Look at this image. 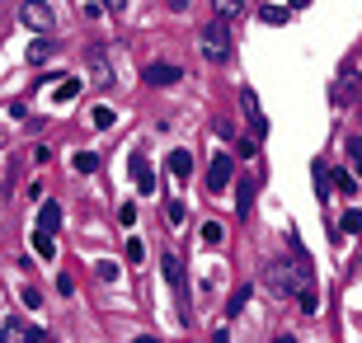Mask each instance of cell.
<instances>
[{"label":"cell","mask_w":362,"mask_h":343,"mask_svg":"<svg viewBox=\"0 0 362 343\" xmlns=\"http://www.w3.org/2000/svg\"><path fill=\"white\" fill-rule=\"evenodd\" d=\"M57 226H62V207H57V202H42V207H38V226H33V231L57 236Z\"/></svg>","instance_id":"7c38bea8"},{"label":"cell","mask_w":362,"mask_h":343,"mask_svg":"<svg viewBox=\"0 0 362 343\" xmlns=\"http://www.w3.org/2000/svg\"><path fill=\"white\" fill-rule=\"evenodd\" d=\"M132 343H160V339H151V334H141V339H132Z\"/></svg>","instance_id":"d590c367"},{"label":"cell","mask_w":362,"mask_h":343,"mask_svg":"<svg viewBox=\"0 0 362 343\" xmlns=\"http://www.w3.org/2000/svg\"><path fill=\"white\" fill-rule=\"evenodd\" d=\"M259 19H264L269 28H282L287 19H292V10H282V5H264V10H259Z\"/></svg>","instance_id":"d6986e66"},{"label":"cell","mask_w":362,"mask_h":343,"mask_svg":"<svg viewBox=\"0 0 362 343\" xmlns=\"http://www.w3.org/2000/svg\"><path fill=\"white\" fill-rule=\"evenodd\" d=\"M146 259V245L141 240H127V264H141Z\"/></svg>","instance_id":"f1b7e54d"},{"label":"cell","mask_w":362,"mask_h":343,"mask_svg":"<svg viewBox=\"0 0 362 343\" xmlns=\"http://www.w3.org/2000/svg\"><path fill=\"white\" fill-rule=\"evenodd\" d=\"M235 156H240V160H255L259 156V136H235Z\"/></svg>","instance_id":"603a6c76"},{"label":"cell","mask_w":362,"mask_h":343,"mask_svg":"<svg viewBox=\"0 0 362 343\" xmlns=\"http://www.w3.org/2000/svg\"><path fill=\"white\" fill-rule=\"evenodd\" d=\"M132 179L141 193H156V174H151V160L146 156H132Z\"/></svg>","instance_id":"8fae6325"},{"label":"cell","mask_w":362,"mask_h":343,"mask_svg":"<svg viewBox=\"0 0 362 343\" xmlns=\"http://www.w3.org/2000/svg\"><path fill=\"white\" fill-rule=\"evenodd\" d=\"M71 170H76V174H94V170H99V156H94V151H81V156L71 160Z\"/></svg>","instance_id":"7402d4cb"},{"label":"cell","mask_w":362,"mask_h":343,"mask_svg":"<svg viewBox=\"0 0 362 343\" xmlns=\"http://www.w3.org/2000/svg\"><path fill=\"white\" fill-rule=\"evenodd\" d=\"M221 236H226V231H221V221H207V226H202V245H221Z\"/></svg>","instance_id":"4316f807"},{"label":"cell","mask_w":362,"mask_h":343,"mask_svg":"<svg viewBox=\"0 0 362 343\" xmlns=\"http://www.w3.org/2000/svg\"><path fill=\"white\" fill-rule=\"evenodd\" d=\"M118 226H136V202H122L118 207Z\"/></svg>","instance_id":"f546056e"},{"label":"cell","mask_w":362,"mask_h":343,"mask_svg":"<svg viewBox=\"0 0 362 343\" xmlns=\"http://www.w3.org/2000/svg\"><path fill=\"white\" fill-rule=\"evenodd\" d=\"M0 343H47V334H42L38 325H28V320L10 315L5 325H0Z\"/></svg>","instance_id":"8992f818"},{"label":"cell","mask_w":362,"mask_h":343,"mask_svg":"<svg viewBox=\"0 0 362 343\" xmlns=\"http://www.w3.org/2000/svg\"><path fill=\"white\" fill-rule=\"evenodd\" d=\"M113 118H118V113H113V108H108V104L90 108V127H94V132H108V127H113Z\"/></svg>","instance_id":"ac0fdd59"},{"label":"cell","mask_w":362,"mask_h":343,"mask_svg":"<svg viewBox=\"0 0 362 343\" xmlns=\"http://www.w3.org/2000/svg\"><path fill=\"white\" fill-rule=\"evenodd\" d=\"M165 5H170V10H188V0H165Z\"/></svg>","instance_id":"836d02e7"},{"label":"cell","mask_w":362,"mask_h":343,"mask_svg":"<svg viewBox=\"0 0 362 343\" xmlns=\"http://www.w3.org/2000/svg\"><path fill=\"white\" fill-rule=\"evenodd\" d=\"M170 174H175V179H188V174H193V156H188V151H170Z\"/></svg>","instance_id":"9a60e30c"},{"label":"cell","mask_w":362,"mask_h":343,"mask_svg":"<svg viewBox=\"0 0 362 343\" xmlns=\"http://www.w3.org/2000/svg\"><path fill=\"white\" fill-rule=\"evenodd\" d=\"M28 245H33V254H38V259H57V236H47V231H33V240H28Z\"/></svg>","instance_id":"5bb4252c"},{"label":"cell","mask_w":362,"mask_h":343,"mask_svg":"<svg viewBox=\"0 0 362 343\" xmlns=\"http://www.w3.org/2000/svg\"><path fill=\"white\" fill-rule=\"evenodd\" d=\"M99 5H104V10H113V14H122V10H127V0H99Z\"/></svg>","instance_id":"d6a6232c"},{"label":"cell","mask_w":362,"mask_h":343,"mask_svg":"<svg viewBox=\"0 0 362 343\" xmlns=\"http://www.w3.org/2000/svg\"><path fill=\"white\" fill-rule=\"evenodd\" d=\"M230 174H235V156H230V151L212 156V165H207V193H226Z\"/></svg>","instance_id":"52a82bcc"},{"label":"cell","mask_w":362,"mask_h":343,"mask_svg":"<svg viewBox=\"0 0 362 343\" xmlns=\"http://www.w3.org/2000/svg\"><path fill=\"white\" fill-rule=\"evenodd\" d=\"M165 216H170V226H184L188 207H184V202H179V198H170V202H165Z\"/></svg>","instance_id":"cb8c5ba5"},{"label":"cell","mask_w":362,"mask_h":343,"mask_svg":"<svg viewBox=\"0 0 362 343\" xmlns=\"http://www.w3.org/2000/svg\"><path fill=\"white\" fill-rule=\"evenodd\" d=\"M245 301H250V287H235V296L226 301V315H240V310H245Z\"/></svg>","instance_id":"484cf974"},{"label":"cell","mask_w":362,"mask_h":343,"mask_svg":"<svg viewBox=\"0 0 362 343\" xmlns=\"http://www.w3.org/2000/svg\"><path fill=\"white\" fill-rule=\"evenodd\" d=\"M240 108H245V127H250V136H264V132H269V118H264L259 94L250 90V85H240Z\"/></svg>","instance_id":"ba28073f"},{"label":"cell","mask_w":362,"mask_h":343,"mask_svg":"<svg viewBox=\"0 0 362 343\" xmlns=\"http://www.w3.org/2000/svg\"><path fill=\"white\" fill-rule=\"evenodd\" d=\"M24 306H42V291L38 287H24Z\"/></svg>","instance_id":"1f68e13d"},{"label":"cell","mask_w":362,"mask_h":343,"mask_svg":"<svg viewBox=\"0 0 362 343\" xmlns=\"http://www.w3.org/2000/svg\"><path fill=\"white\" fill-rule=\"evenodd\" d=\"M344 231H349V236H358V231H362V211H358V207H353V211H344V221H339L334 240H344Z\"/></svg>","instance_id":"ffe728a7"},{"label":"cell","mask_w":362,"mask_h":343,"mask_svg":"<svg viewBox=\"0 0 362 343\" xmlns=\"http://www.w3.org/2000/svg\"><path fill=\"white\" fill-rule=\"evenodd\" d=\"M160 268H165V277H170V287H175V296H179V320H193V310H188V277H184V264H179V254H165L160 259Z\"/></svg>","instance_id":"3957f363"},{"label":"cell","mask_w":362,"mask_h":343,"mask_svg":"<svg viewBox=\"0 0 362 343\" xmlns=\"http://www.w3.org/2000/svg\"><path fill=\"white\" fill-rule=\"evenodd\" d=\"M19 24L33 28V33H52L57 14H52V5H47V0H28L24 10H19Z\"/></svg>","instance_id":"5b68a950"},{"label":"cell","mask_w":362,"mask_h":343,"mask_svg":"<svg viewBox=\"0 0 362 343\" xmlns=\"http://www.w3.org/2000/svg\"><path fill=\"white\" fill-rule=\"evenodd\" d=\"M301 5H310V0H292V10H301Z\"/></svg>","instance_id":"8d00e7d4"},{"label":"cell","mask_w":362,"mask_h":343,"mask_svg":"<svg viewBox=\"0 0 362 343\" xmlns=\"http://www.w3.org/2000/svg\"><path fill=\"white\" fill-rule=\"evenodd\" d=\"M212 343H230V339H226V330H216V334H212Z\"/></svg>","instance_id":"e575fe53"},{"label":"cell","mask_w":362,"mask_h":343,"mask_svg":"<svg viewBox=\"0 0 362 343\" xmlns=\"http://www.w3.org/2000/svg\"><path fill=\"white\" fill-rule=\"evenodd\" d=\"M255 179H240V184H235V211H240V216H250V207H255Z\"/></svg>","instance_id":"4fadbf2b"},{"label":"cell","mask_w":362,"mask_h":343,"mask_svg":"<svg viewBox=\"0 0 362 343\" xmlns=\"http://www.w3.org/2000/svg\"><path fill=\"white\" fill-rule=\"evenodd\" d=\"M264 282H269L273 296H292L301 315L320 310V287H315V273H310L306 259H273L264 268Z\"/></svg>","instance_id":"6da1fadb"},{"label":"cell","mask_w":362,"mask_h":343,"mask_svg":"<svg viewBox=\"0 0 362 343\" xmlns=\"http://www.w3.org/2000/svg\"><path fill=\"white\" fill-rule=\"evenodd\" d=\"M329 184H334L339 193H358V174H349V170H334V174H329Z\"/></svg>","instance_id":"44dd1931"},{"label":"cell","mask_w":362,"mask_h":343,"mask_svg":"<svg viewBox=\"0 0 362 343\" xmlns=\"http://www.w3.org/2000/svg\"><path fill=\"white\" fill-rule=\"evenodd\" d=\"M198 47H202V57H207L212 66H226V62H230V24H226V19H212V24H202Z\"/></svg>","instance_id":"7a4b0ae2"},{"label":"cell","mask_w":362,"mask_h":343,"mask_svg":"<svg viewBox=\"0 0 362 343\" xmlns=\"http://www.w3.org/2000/svg\"><path fill=\"white\" fill-rule=\"evenodd\" d=\"M278 343H296V339H292V334H282V339H278Z\"/></svg>","instance_id":"74e56055"},{"label":"cell","mask_w":362,"mask_h":343,"mask_svg":"<svg viewBox=\"0 0 362 343\" xmlns=\"http://www.w3.org/2000/svg\"><path fill=\"white\" fill-rule=\"evenodd\" d=\"M94 273L104 277V282H113V277H118V264H113V259H99V264H94Z\"/></svg>","instance_id":"83f0119b"},{"label":"cell","mask_w":362,"mask_h":343,"mask_svg":"<svg viewBox=\"0 0 362 343\" xmlns=\"http://www.w3.org/2000/svg\"><path fill=\"white\" fill-rule=\"evenodd\" d=\"M349 160H353V174L362 179V136H349Z\"/></svg>","instance_id":"d4e9b609"},{"label":"cell","mask_w":362,"mask_h":343,"mask_svg":"<svg viewBox=\"0 0 362 343\" xmlns=\"http://www.w3.org/2000/svg\"><path fill=\"white\" fill-rule=\"evenodd\" d=\"M179 80H184V71H179L175 62H151L146 66V85H156V90H170Z\"/></svg>","instance_id":"9c48e42d"},{"label":"cell","mask_w":362,"mask_h":343,"mask_svg":"<svg viewBox=\"0 0 362 343\" xmlns=\"http://www.w3.org/2000/svg\"><path fill=\"white\" fill-rule=\"evenodd\" d=\"M81 14H85V19H99V14H104V5H94V0H85V5H81Z\"/></svg>","instance_id":"4dcf8cb0"},{"label":"cell","mask_w":362,"mask_h":343,"mask_svg":"<svg viewBox=\"0 0 362 343\" xmlns=\"http://www.w3.org/2000/svg\"><path fill=\"white\" fill-rule=\"evenodd\" d=\"M52 52H57V42H47V33H42V38L28 47V66H42V62H47Z\"/></svg>","instance_id":"2e32d148"},{"label":"cell","mask_w":362,"mask_h":343,"mask_svg":"<svg viewBox=\"0 0 362 343\" xmlns=\"http://www.w3.org/2000/svg\"><path fill=\"white\" fill-rule=\"evenodd\" d=\"M81 85H85V80L62 76V80H57V90H52V104H76V99H81Z\"/></svg>","instance_id":"30bf717a"},{"label":"cell","mask_w":362,"mask_h":343,"mask_svg":"<svg viewBox=\"0 0 362 343\" xmlns=\"http://www.w3.org/2000/svg\"><path fill=\"white\" fill-rule=\"evenodd\" d=\"M85 80H90L94 90H113V66H108L104 47H90L85 52Z\"/></svg>","instance_id":"277c9868"},{"label":"cell","mask_w":362,"mask_h":343,"mask_svg":"<svg viewBox=\"0 0 362 343\" xmlns=\"http://www.w3.org/2000/svg\"><path fill=\"white\" fill-rule=\"evenodd\" d=\"M212 10H216V19H226V24H230V19H240V14H245V0H212Z\"/></svg>","instance_id":"e0dca14e"}]
</instances>
